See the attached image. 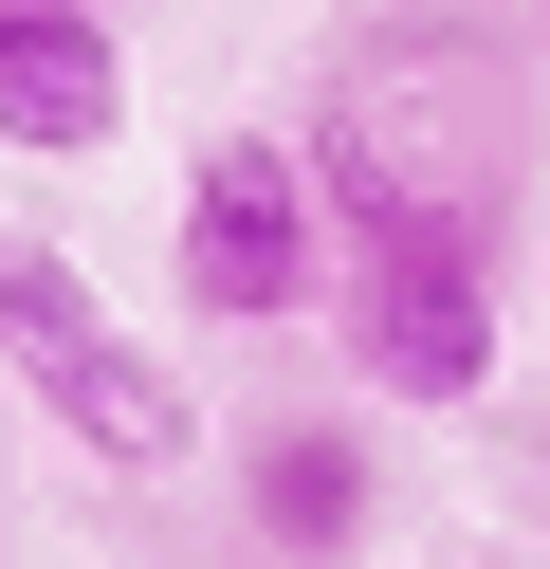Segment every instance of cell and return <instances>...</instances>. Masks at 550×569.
I'll use <instances>...</instances> for the list:
<instances>
[{"instance_id": "7a4b0ae2", "label": "cell", "mask_w": 550, "mask_h": 569, "mask_svg": "<svg viewBox=\"0 0 550 569\" xmlns=\"http://www.w3.org/2000/svg\"><path fill=\"white\" fill-rule=\"evenodd\" d=\"M0 386H19L37 422H73V459H110V478H183V459H202L183 368L129 349L110 295L56 258V239H19V221H0Z\"/></svg>"}, {"instance_id": "277c9868", "label": "cell", "mask_w": 550, "mask_h": 569, "mask_svg": "<svg viewBox=\"0 0 550 569\" xmlns=\"http://www.w3.org/2000/svg\"><path fill=\"white\" fill-rule=\"evenodd\" d=\"M330 184H312V148L293 129H220L202 166H183V202H166V276H183V312L202 331H293V312H330Z\"/></svg>"}, {"instance_id": "8992f818", "label": "cell", "mask_w": 550, "mask_h": 569, "mask_svg": "<svg viewBox=\"0 0 550 569\" xmlns=\"http://www.w3.org/2000/svg\"><path fill=\"white\" fill-rule=\"evenodd\" d=\"M239 515H257V551L276 569H349L367 532H386V478H367V422H257L239 441Z\"/></svg>"}, {"instance_id": "6da1fadb", "label": "cell", "mask_w": 550, "mask_h": 569, "mask_svg": "<svg viewBox=\"0 0 550 569\" xmlns=\"http://www.w3.org/2000/svg\"><path fill=\"white\" fill-rule=\"evenodd\" d=\"M312 184H330V239H386V221H459L496 239V202L532 184V56L459 0H386L349 19L312 74Z\"/></svg>"}, {"instance_id": "3957f363", "label": "cell", "mask_w": 550, "mask_h": 569, "mask_svg": "<svg viewBox=\"0 0 550 569\" xmlns=\"http://www.w3.org/2000/svg\"><path fill=\"white\" fill-rule=\"evenodd\" d=\"M330 331H349L367 405H403V422L496 405V349H513L496 239H459V221H386V239H349V258H330Z\"/></svg>"}, {"instance_id": "5b68a950", "label": "cell", "mask_w": 550, "mask_h": 569, "mask_svg": "<svg viewBox=\"0 0 550 569\" xmlns=\"http://www.w3.org/2000/svg\"><path fill=\"white\" fill-rule=\"evenodd\" d=\"M129 129V38L110 0H0V148L19 166H92Z\"/></svg>"}]
</instances>
